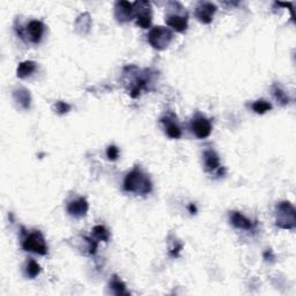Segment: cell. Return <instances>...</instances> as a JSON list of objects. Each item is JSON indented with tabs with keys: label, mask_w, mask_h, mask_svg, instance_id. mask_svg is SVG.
Returning a JSON list of instances; mask_svg holds the SVG:
<instances>
[{
	"label": "cell",
	"mask_w": 296,
	"mask_h": 296,
	"mask_svg": "<svg viewBox=\"0 0 296 296\" xmlns=\"http://www.w3.org/2000/svg\"><path fill=\"white\" fill-rule=\"evenodd\" d=\"M125 191L135 194H148L152 191V182L146 174H144L140 169L135 168L128 172L124 179Z\"/></svg>",
	"instance_id": "cell-1"
},
{
	"label": "cell",
	"mask_w": 296,
	"mask_h": 296,
	"mask_svg": "<svg viewBox=\"0 0 296 296\" xmlns=\"http://www.w3.org/2000/svg\"><path fill=\"white\" fill-rule=\"evenodd\" d=\"M275 225L281 229H294L296 225V212L289 201H282L275 207Z\"/></svg>",
	"instance_id": "cell-2"
},
{
	"label": "cell",
	"mask_w": 296,
	"mask_h": 296,
	"mask_svg": "<svg viewBox=\"0 0 296 296\" xmlns=\"http://www.w3.org/2000/svg\"><path fill=\"white\" fill-rule=\"evenodd\" d=\"M174 35L168 28L162 26L154 27L148 34V42L154 49L156 50H165L170 45L172 42Z\"/></svg>",
	"instance_id": "cell-3"
},
{
	"label": "cell",
	"mask_w": 296,
	"mask_h": 296,
	"mask_svg": "<svg viewBox=\"0 0 296 296\" xmlns=\"http://www.w3.org/2000/svg\"><path fill=\"white\" fill-rule=\"evenodd\" d=\"M22 248L26 251H29V253L39 254H42V256L48 254V247H46L45 238H44L42 233L39 231L33 232L27 235V237L23 240V243H22Z\"/></svg>",
	"instance_id": "cell-4"
},
{
	"label": "cell",
	"mask_w": 296,
	"mask_h": 296,
	"mask_svg": "<svg viewBox=\"0 0 296 296\" xmlns=\"http://www.w3.org/2000/svg\"><path fill=\"white\" fill-rule=\"evenodd\" d=\"M134 6V18L137 19V24L144 29L150 27L152 24V6L147 1H137Z\"/></svg>",
	"instance_id": "cell-5"
},
{
	"label": "cell",
	"mask_w": 296,
	"mask_h": 296,
	"mask_svg": "<svg viewBox=\"0 0 296 296\" xmlns=\"http://www.w3.org/2000/svg\"><path fill=\"white\" fill-rule=\"evenodd\" d=\"M191 130L197 138L205 139V138L210 137L211 133H212V124L204 116H197V117L192 119Z\"/></svg>",
	"instance_id": "cell-6"
},
{
	"label": "cell",
	"mask_w": 296,
	"mask_h": 296,
	"mask_svg": "<svg viewBox=\"0 0 296 296\" xmlns=\"http://www.w3.org/2000/svg\"><path fill=\"white\" fill-rule=\"evenodd\" d=\"M216 9H218L216 6L212 2H200L194 11V15L201 23L209 24L212 22L214 15L216 13Z\"/></svg>",
	"instance_id": "cell-7"
},
{
	"label": "cell",
	"mask_w": 296,
	"mask_h": 296,
	"mask_svg": "<svg viewBox=\"0 0 296 296\" xmlns=\"http://www.w3.org/2000/svg\"><path fill=\"white\" fill-rule=\"evenodd\" d=\"M115 17L119 22L131 21L134 18V6L128 1H118L115 6Z\"/></svg>",
	"instance_id": "cell-8"
},
{
	"label": "cell",
	"mask_w": 296,
	"mask_h": 296,
	"mask_svg": "<svg viewBox=\"0 0 296 296\" xmlns=\"http://www.w3.org/2000/svg\"><path fill=\"white\" fill-rule=\"evenodd\" d=\"M167 24L172 29L178 31V33H183L188 28V13H172L169 14L166 18Z\"/></svg>",
	"instance_id": "cell-9"
},
{
	"label": "cell",
	"mask_w": 296,
	"mask_h": 296,
	"mask_svg": "<svg viewBox=\"0 0 296 296\" xmlns=\"http://www.w3.org/2000/svg\"><path fill=\"white\" fill-rule=\"evenodd\" d=\"M88 209H89V206H88L87 200L85 198H78V199L72 200L67 204V212L74 218H83L87 214Z\"/></svg>",
	"instance_id": "cell-10"
},
{
	"label": "cell",
	"mask_w": 296,
	"mask_h": 296,
	"mask_svg": "<svg viewBox=\"0 0 296 296\" xmlns=\"http://www.w3.org/2000/svg\"><path fill=\"white\" fill-rule=\"evenodd\" d=\"M45 31V26L43 22L39 20H33L27 26V35L33 43L39 44L42 41V37Z\"/></svg>",
	"instance_id": "cell-11"
},
{
	"label": "cell",
	"mask_w": 296,
	"mask_h": 296,
	"mask_svg": "<svg viewBox=\"0 0 296 296\" xmlns=\"http://www.w3.org/2000/svg\"><path fill=\"white\" fill-rule=\"evenodd\" d=\"M231 221L233 226L238 229H243V231H250L254 227V223L240 212H233L231 214Z\"/></svg>",
	"instance_id": "cell-12"
},
{
	"label": "cell",
	"mask_w": 296,
	"mask_h": 296,
	"mask_svg": "<svg viewBox=\"0 0 296 296\" xmlns=\"http://www.w3.org/2000/svg\"><path fill=\"white\" fill-rule=\"evenodd\" d=\"M204 165L207 171L212 172L220 168L219 155L214 150L209 149L204 152Z\"/></svg>",
	"instance_id": "cell-13"
},
{
	"label": "cell",
	"mask_w": 296,
	"mask_h": 296,
	"mask_svg": "<svg viewBox=\"0 0 296 296\" xmlns=\"http://www.w3.org/2000/svg\"><path fill=\"white\" fill-rule=\"evenodd\" d=\"M161 122L165 124L166 133L169 138H171V139H178V138H181L182 130L177 124V122H175L174 119H171L170 117L162 118Z\"/></svg>",
	"instance_id": "cell-14"
},
{
	"label": "cell",
	"mask_w": 296,
	"mask_h": 296,
	"mask_svg": "<svg viewBox=\"0 0 296 296\" xmlns=\"http://www.w3.org/2000/svg\"><path fill=\"white\" fill-rule=\"evenodd\" d=\"M35 71H36V63L31 61H26L20 63V65H19L17 70V75L18 78L24 79L33 74Z\"/></svg>",
	"instance_id": "cell-15"
},
{
	"label": "cell",
	"mask_w": 296,
	"mask_h": 296,
	"mask_svg": "<svg viewBox=\"0 0 296 296\" xmlns=\"http://www.w3.org/2000/svg\"><path fill=\"white\" fill-rule=\"evenodd\" d=\"M14 99L22 108L28 109L30 106V94L24 88H20L14 92Z\"/></svg>",
	"instance_id": "cell-16"
},
{
	"label": "cell",
	"mask_w": 296,
	"mask_h": 296,
	"mask_svg": "<svg viewBox=\"0 0 296 296\" xmlns=\"http://www.w3.org/2000/svg\"><path fill=\"white\" fill-rule=\"evenodd\" d=\"M271 109H272V105L265 100H258L253 105V110L256 113H259V115L270 111Z\"/></svg>",
	"instance_id": "cell-17"
},
{
	"label": "cell",
	"mask_w": 296,
	"mask_h": 296,
	"mask_svg": "<svg viewBox=\"0 0 296 296\" xmlns=\"http://www.w3.org/2000/svg\"><path fill=\"white\" fill-rule=\"evenodd\" d=\"M93 234L95 235V237L97 240L103 241V242H108L110 238V234L109 232L106 231V228L105 226H95L93 228Z\"/></svg>",
	"instance_id": "cell-18"
},
{
	"label": "cell",
	"mask_w": 296,
	"mask_h": 296,
	"mask_svg": "<svg viewBox=\"0 0 296 296\" xmlns=\"http://www.w3.org/2000/svg\"><path fill=\"white\" fill-rule=\"evenodd\" d=\"M110 287H111L113 293H115V294H117V295L127 294L124 282H122L121 280L117 278V276H115V278H113L111 283H110Z\"/></svg>",
	"instance_id": "cell-19"
},
{
	"label": "cell",
	"mask_w": 296,
	"mask_h": 296,
	"mask_svg": "<svg viewBox=\"0 0 296 296\" xmlns=\"http://www.w3.org/2000/svg\"><path fill=\"white\" fill-rule=\"evenodd\" d=\"M41 273V266L39 264L36 263L35 260H29V263H28L27 265V275L29 276V278H36L37 275H39Z\"/></svg>",
	"instance_id": "cell-20"
},
{
	"label": "cell",
	"mask_w": 296,
	"mask_h": 296,
	"mask_svg": "<svg viewBox=\"0 0 296 296\" xmlns=\"http://www.w3.org/2000/svg\"><path fill=\"white\" fill-rule=\"evenodd\" d=\"M273 94H275V99L278 100L279 102L281 103V105H287V103L289 102V99H288L287 94L283 92L281 88H279V87L275 86V89H273Z\"/></svg>",
	"instance_id": "cell-21"
},
{
	"label": "cell",
	"mask_w": 296,
	"mask_h": 296,
	"mask_svg": "<svg viewBox=\"0 0 296 296\" xmlns=\"http://www.w3.org/2000/svg\"><path fill=\"white\" fill-rule=\"evenodd\" d=\"M106 156L110 161H116L119 156V149L116 146H109L108 150H106Z\"/></svg>",
	"instance_id": "cell-22"
},
{
	"label": "cell",
	"mask_w": 296,
	"mask_h": 296,
	"mask_svg": "<svg viewBox=\"0 0 296 296\" xmlns=\"http://www.w3.org/2000/svg\"><path fill=\"white\" fill-rule=\"evenodd\" d=\"M70 109H71V106H68L67 103L62 102V101H59V102H57V105H56V110H57V112L59 113V115H64V113L70 111Z\"/></svg>",
	"instance_id": "cell-23"
},
{
	"label": "cell",
	"mask_w": 296,
	"mask_h": 296,
	"mask_svg": "<svg viewBox=\"0 0 296 296\" xmlns=\"http://www.w3.org/2000/svg\"><path fill=\"white\" fill-rule=\"evenodd\" d=\"M189 209H190V212H191V214H194V213L197 212V207L194 206L193 204H191L190 206H189Z\"/></svg>",
	"instance_id": "cell-24"
}]
</instances>
